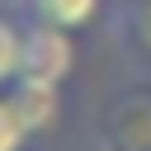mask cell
<instances>
[{
  "instance_id": "277c9868",
  "label": "cell",
  "mask_w": 151,
  "mask_h": 151,
  "mask_svg": "<svg viewBox=\"0 0 151 151\" xmlns=\"http://www.w3.org/2000/svg\"><path fill=\"white\" fill-rule=\"evenodd\" d=\"M19 57H24V28L9 14H0V90L19 80Z\"/></svg>"
},
{
  "instance_id": "7a4b0ae2",
  "label": "cell",
  "mask_w": 151,
  "mask_h": 151,
  "mask_svg": "<svg viewBox=\"0 0 151 151\" xmlns=\"http://www.w3.org/2000/svg\"><path fill=\"white\" fill-rule=\"evenodd\" d=\"M9 104H14V113H19V123L28 127V137H42L47 127H57V118H61V85H47V80H14L9 90Z\"/></svg>"
},
{
  "instance_id": "8992f818",
  "label": "cell",
  "mask_w": 151,
  "mask_h": 151,
  "mask_svg": "<svg viewBox=\"0 0 151 151\" xmlns=\"http://www.w3.org/2000/svg\"><path fill=\"white\" fill-rule=\"evenodd\" d=\"M132 42L151 57V0H137V9H132Z\"/></svg>"
},
{
  "instance_id": "6da1fadb",
  "label": "cell",
  "mask_w": 151,
  "mask_h": 151,
  "mask_svg": "<svg viewBox=\"0 0 151 151\" xmlns=\"http://www.w3.org/2000/svg\"><path fill=\"white\" fill-rule=\"evenodd\" d=\"M76 66V42H71V28H57V24H42V19H28L24 24V57H19V76L24 80H47V85H61Z\"/></svg>"
},
{
  "instance_id": "5b68a950",
  "label": "cell",
  "mask_w": 151,
  "mask_h": 151,
  "mask_svg": "<svg viewBox=\"0 0 151 151\" xmlns=\"http://www.w3.org/2000/svg\"><path fill=\"white\" fill-rule=\"evenodd\" d=\"M24 142H28V127L19 123L9 94L0 90V151H24Z\"/></svg>"
},
{
  "instance_id": "3957f363",
  "label": "cell",
  "mask_w": 151,
  "mask_h": 151,
  "mask_svg": "<svg viewBox=\"0 0 151 151\" xmlns=\"http://www.w3.org/2000/svg\"><path fill=\"white\" fill-rule=\"evenodd\" d=\"M28 19H42V24H57V28H85L104 0H19Z\"/></svg>"
}]
</instances>
